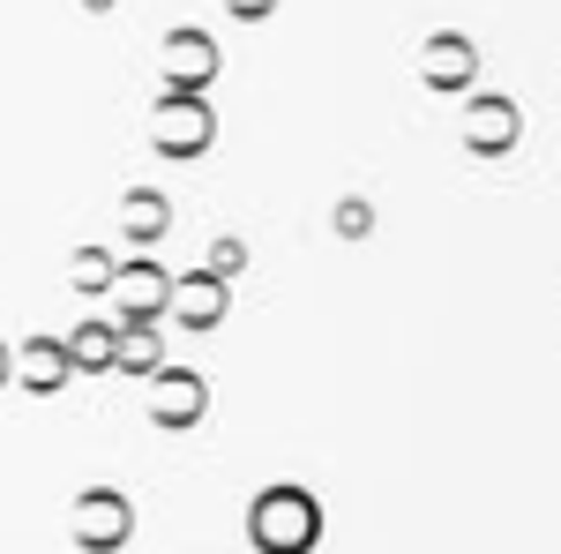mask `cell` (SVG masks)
<instances>
[{"label": "cell", "mask_w": 561, "mask_h": 554, "mask_svg": "<svg viewBox=\"0 0 561 554\" xmlns=\"http://www.w3.org/2000/svg\"><path fill=\"white\" fill-rule=\"evenodd\" d=\"M322 495L300 487V479H277L248 502V547L255 554H314L322 547Z\"/></svg>", "instance_id": "cell-1"}, {"label": "cell", "mask_w": 561, "mask_h": 554, "mask_svg": "<svg viewBox=\"0 0 561 554\" xmlns=\"http://www.w3.org/2000/svg\"><path fill=\"white\" fill-rule=\"evenodd\" d=\"M165 299H173V270L158 256H121L105 307H113V330H158L165 323Z\"/></svg>", "instance_id": "cell-2"}, {"label": "cell", "mask_w": 561, "mask_h": 554, "mask_svg": "<svg viewBox=\"0 0 561 554\" xmlns=\"http://www.w3.org/2000/svg\"><path fill=\"white\" fill-rule=\"evenodd\" d=\"M210 143H217L210 98H158V105H150V150H158V158H173V166H195Z\"/></svg>", "instance_id": "cell-3"}, {"label": "cell", "mask_w": 561, "mask_h": 554, "mask_svg": "<svg viewBox=\"0 0 561 554\" xmlns=\"http://www.w3.org/2000/svg\"><path fill=\"white\" fill-rule=\"evenodd\" d=\"M68 532H76L83 554H121L135 540V502L121 487H83L76 510H68Z\"/></svg>", "instance_id": "cell-4"}, {"label": "cell", "mask_w": 561, "mask_h": 554, "mask_svg": "<svg viewBox=\"0 0 561 554\" xmlns=\"http://www.w3.org/2000/svg\"><path fill=\"white\" fill-rule=\"evenodd\" d=\"M210 420V383L195 375V368H158L150 375V427H165V434H187V427Z\"/></svg>", "instance_id": "cell-5"}, {"label": "cell", "mask_w": 561, "mask_h": 554, "mask_svg": "<svg viewBox=\"0 0 561 554\" xmlns=\"http://www.w3.org/2000/svg\"><path fill=\"white\" fill-rule=\"evenodd\" d=\"M517 143H524L517 98H494V90L465 98V150H472V158H510Z\"/></svg>", "instance_id": "cell-6"}, {"label": "cell", "mask_w": 561, "mask_h": 554, "mask_svg": "<svg viewBox=\"0 0 561 554\" xmlns=\"http://www.w3.org/2000/svg\"><path fill=\"white\" fill-rule=\"evenodd\" d=\"M165 315H173L180 330L210 338L217 323L232 315V285H217V278L203 270V262H195V270H173V299H165Z\"/></svg>", "instance_id": "cell-7"}, {"label": "cell", "mask_w": 561, "mask_h": 554, "mask_svg": "<svg viewBox=\"0 0 561 554\" xmlns=\"http://www.w3.org/2000/svg\"><path fill=\"white\" fill-rule=\"evenodd\" d=\"M165 233H173V195L165 188H128L121 195V248L128 256H158Z\"/></svg>", "instance_id": "cell-8"}, {"label": "cell", "mask_w": 561, "mask_h": 554, "mask_svg": "<svg viewBox=\"0 0 561 554\" xmlns=\"http://www.w3.org/2000/svg\"><path fill=\"white\" fill-rule=\"evenodd\" d=\"M158 68H165V98H203L210 76H217V45L203 38V31H173Z\"/></svg>", "instance_id": "cell-9"}, {"label": "cell", "mask_w": 561, "mask_h": 554, "mask_svg": "<svg viewBox=\"0 0 561 554\" xmlns=\"http://www.w3.org/2000/svg\"><path fill=\"white\" fill-rule=\"evenodd\" d=\"M8 352H15V383L31 389V397H60V389L76 383L68 344L60 338H23V344H8Z\"/></svg>", "instance_id": "cell-10"}, {"label": "cell", "mask_w": 561, "mask_h": 554, "mask_svg": "<svg viewBox=\"0 0 561 554\" xmlns=\"http://www.w3.org/2000/svg\"><path fill=\"white\" fill-rule=\"evenodd\" d=\"M60 344H68V368H76V375H113V344H121V330H113V315H83Z\"/></svg>", "instance_id": "cell-11"}, {"label": "cell", "mask_w": 561, "mask_h": 554, "mask_svg": "<svg viewBox=\"0 0 561 554\" xmlns=\"http://www.w3.org/2000/svg\"><path fill=\"white\" fill-rule=\"evenodd\" d=\"M427 90H472V76H479V53H472V38H434L427 45Z\"/></svg>", "instance_id": "cell-12"}, {"label": "cell", "mask_w": 561, "mask_h": 554, "mask_svg": "<svg viewBox=\"0 0 561 554\" xmlns=\"http://www.w3.org/2000/svg\"><path fill=\"white\" fill-rule=\"evenodd\" d=\"M165 368V338L158 330H121V344H113V375H158Z\"/></svg>", "instance_id": "cell-13"}, {"label": "cell", "mask_w": 561, "mask_h": 554, "mask_svg": "<svg viewBox=\"0 0 561 554\" xmlns=\"http://www.w3.org/2000/svg\"><path fill=\"white\" fill-rule=\"evenodd\" d=\"M113 270H121V256H113V248H76V262H68V285H76L83 299H105Z\"/></svg>", "instance_id": "cell-14"}, {"label": "cell", "mask_w": 561, "mask_h": 554, "mask_svg": "<svg viewBox=\"0 0 561 554\" xmlns=\"http://www.w3.org/2000/svg\"><path fill=\"white\" fill-rule=\"evenodd\" d=\"M330 233H337V240H367V233H375V203H367V195H345V203L330 211Z\"/></svg>", "instance_id": "cell-15"}, {"label": "cell", "mask_w": 561, "mask_h": 554, "mask_svg": "<svg viewBox=\"0 0 561 554\" xmlns=\"http://www.w3.org/2000/svg\"><path fill=\"white\" fill-rule=\"evenodd\" d=\"M203 270H210L217 285H232V278L248 270V240H232V233H225V240H210V256H203Z\"/></svg>", "instance_id": "cell-16"}, {"label": "cell", "mask_w": 561, "mask_h": 554, "mask_svg": "<svg viewBox=\"0 0 561 554\" xmlns=\"http://www.w3.org/2000/svg\"><path fill=\"white\" fill-rule=\"evenodd\" d=\"M15 383V352H8V338H0V389Z\"/></svg>", "instance_id": "cell-17"}, {"label": "cell", "mask_w": 561, "mask_h": 554, "mask_svg": "<svg viewBox=\"0 0 561 554\" xmlns=\"http://www.w3.org/2000/svg\"><path fill=\"white\" fill-rule=\"evenodd\" d=\"M262 8H270V0H232V15H262Z\"/></svg>", "instance_id": "cell-18"}]
</instances>
